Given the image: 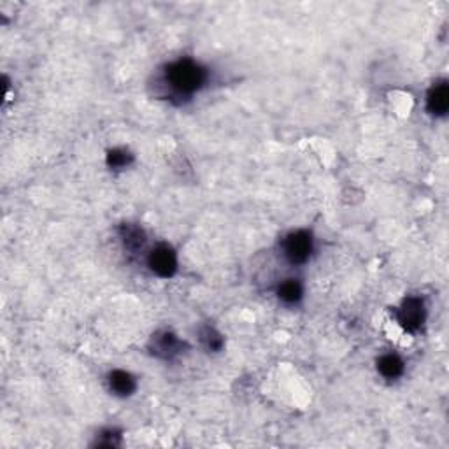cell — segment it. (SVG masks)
<instances>
[{
	"label": "cell",
	"mask_w": 449,
	"mask_h": 449,
	"mask_svg": "<svg viewBox=\"0 0 449 449\" xmlns=\"http://www.w3.org/2000/svg\"><path fill=\"white\" fill-rule=\"evenodd\" d=\"M164 83L172 97L190 98L208 83V69L191 58H181L165 67Z\"/></svg>",
	"instance_id": "cell-1"
},
{
	"label": "cell",
	"mask_w": 449,
	"mask_h": 449,
	"mask_svg": "<svg viewBox=\"0 0 449 449\" xmlns=\"http://www.w3.org/2000/svg\"><path fill=\"white\" fill-rule=\"evenodd\" d=\"M314 251V241L307 230L292 232L283 241V253L285 258L292 265H302L311 258Z\"/></svg>",
	"instance_id": "cell-2"
},
{
	"label": "cell",
	"mask_w": 449,
	"mask_h": 449,
	"mask_svg": "<svg viewBox=\"0 0 449 449\" xmlns=\"http://www.w3.org/2000/svg\"><path fill=\"white\" fill-rule=\"evenodd\" d=\"M397 322L402 326L406 332H418L423 325H425L426 319V309L425 302L419 297H407L404 299L400 307H397L395 311Z\"/></svg>",
	"instance_id": "cell-3"
},
{
	"label": "cell",
	"mask_w": 449,
	"mask_h": 449,
	"mask_svg": "<svg viewBox=\"0 0 449 449\" xmlns=\"http://www.w3.org/2000/svg\"><path fill=\"white\" fill-rule=\"evenodd\" d=\"M148 265L158 278H172L178 271V255L169 244H158L157 248L151 249Z\"/></svg>",
	"instance_id": "cell-4"
},
{
	"label": "cell",
	"mask_w": 449,
	"mask_h": 449,
	"mask_svg": "<svg viewBox=\"0 0 449 449\" xmlns=\"http://www.w3.org/2000/svg\"><path fill=\"white\" fill-rule=\"evenodd\" d=\"M185 349V342L179 341L172 332H158L154 334L149 342V351L157 358L172 360Z\"/></svg>",
	"instance_id": "cell-5"
},
{
	"label": "cell",
	"mask_w": 449,
	"mask_h": 449,
	"mask_svg": "<svg viewBox=\"0 0 449 449\" xmlns=\"http://www.w3.org/2000/svg\"><path fill=\"white\" fill-rule=\"evenodd\" d=\"M426 109L433 116H444L449 109V86L448 81H437L426 95Z\"/></svg>",
	"instance_id": "cell-6"
},
{
	"label": "cell",
	"mask_w": 449,
	"mask_h": 449,
	"mask_svg": "<svg viewBox=\"0 0 449 449\" xmlns=\"http://www.w3.org/2000/svg\"><path fill=\"white\" fill-rule=\"evenodd\" d=\"M120 239L123 248L127 249L128 253H137L144 248L146 244V234L139 224L134 223H123L120 228Z\"/></svg>",
	"instance_id": "cell-7"
},
{
	"label": "cell",
	"mask_w": 449,
	"mask_h": 449,
	"mask_svg": "<svg viewBox=\"0 0 449 449\" xmlns=\"http://www.w3.org/2000/svg\"><path fill=\"white\" fill-rule=\"evenodd\" d=\"M109 390L118 397H130L137 390V381L127 370H113L108 375Z\"/></svg>",
	"instance_id": "cell-8"
},
{
	"label": "cell",
	"mask_w": 449,
	"mask_h": 449,
	"mask_svg": "<svg viewBox=\"0 0 449 449\" xmlns=\"http://www.w3.org/2000/svg\"><path fill=\"white\" fill-rule=\"evenodd\" d=\"M377 370L386 379L400 377L404 374V360L399 355H382L377 360Z\"/></svg>",
	"instance_id": "cell-9"
},
{
	"label": "cell",
	"mask_w": 449,
	"mask_h": 449,
	"mask_svg": "<svg viewBox=\"0 0 449 449\" xmlns=\"http://www.w3.org/2000/svg\"><path fill=\"white\" fill-rule=\"evenodd\" d=\"M278 297L279 300H283L288 305L299 304L302 297H304V288H302V285L297 279H286L278 286Z\"/></svg>",
	"instance_id": "cell-10"
},
{
	"label": "cell",
	"mask_w": 449,
	"mask_h": 449,
	"mask_svg": "<svg viewBox=\"0 0 449 449\" xmlns=\"http://www.w3.org/2000/svg\"><path fill=\"white\" fill-rule=\"evenodd\" d=\"M200 341H202V344L205 346V349H208V351H212V353L222 351L223 337H222V334L216 332L212 326H204V329L200 330Z\"/></svg>",
	"instance_id": "cell-11"
},
{
	"label": "cell",
	"mask_w": 449,
	"mask_h": 449,
	"mask_svg": "<svg viewBox=\"0 0 449 449\" xmlns=\"http://www.w3.org/2000/svg\"><path fill=\"white\" fill-rule=\"evenodd\" d=\"M134 161V154L127 149H111L108 153V165L111 169H125Z\"/></svg>",
	"instance_id": "cell-12"
},
{
	"label": "cell",
	"mask_w": 449,
	"mask_h": 449,
	"mask_svg": "<svg viewBox=\"0 0 449 449\" xmlns=\"http://www.w3.org/2000/svg\"><path fill=\"white\" fill-rule=\"evenodd\" d=\"M120 432L114 428H106L102 430L101 436L97 437V446L101 448H116L120 444Z\"/></svg>",
	"instance_id": "cell-13"
}]
</instances>
